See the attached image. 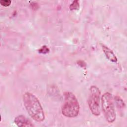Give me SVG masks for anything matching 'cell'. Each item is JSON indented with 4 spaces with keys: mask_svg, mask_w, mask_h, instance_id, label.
<instances>
[{
    "mask_svg": "<svg viewBox=\"0 0 127 127\" xmlns=\"http://www.w3.org/2000/svg\"><path fill=\"white\" fill-rule=\"evenodd\" d=\"M14 122L17 126L19 127L33 126L30 121L28 120L25 117L22 115L17 116L14 119Z\"/></svg>",
    "mask_w": 127,
    "mask_h": 127,
    "instance_id": "5",
    "label": "cell"
},
{
    "mask_svg": "<svg viewBox=\"0 0 127 127\" xmlns=\"http://www.w3.org/2000/svg\"><path fill=\"white\" fill-rule=\"evenodd\" d=\"M102 108L106 120L113 123L116 120V113L112 94L109 92L105 93L102 96Z\"/></svg>",
    "mask_w": 127,
    "mask_h": 127,
    "instance_id": "3",
    "label": "cell"
},
{
    "mask_svg": "<svg viewBox=\"0 0 127 127\" xmlns=\"http://www.w3.org/2000/svg\"><path fill=\"white\" fill-rule=\"evenodd\" d=\"M64 102L62 107V113L68 118L76 117L79 112V105L75 95L70 92L64 93Z\"/></svg>",
    "mask_w": 127,
    "mask_h": 127,
    "instance_id": "2",
    "label": "cell"
},
{
    "mask_svg": "<svg viewBox=\"0 0 127 127\" xmlns=\"http://www.w3.org/2000/svg\"><path fill=\"white\" fill-rule=\"evenodd\" d=\"M100 91L97 87L95 86L90 87L88 99V104L91 113L95 116H99L100 114Z\"/></svg>",
    "mask_w": 127,
    "mask_h": 127,
    "instance_id": "4",
    "label": "cell"
},
{
    "mask_svg": "<svg viewBox=\"0 0 127 127\" xmlns=\"http://www.w3.org/2000/svg\"><path fill=\"white\" fill-rule=\"evenodd\" d=\"M49 51V49L46 46H43L39 50V52L40 53H42V54H46L48 53Z\"/></svg>",
    "mask_w": 127,
    "mask_h": 127,
    "instance_id": "9",
    "label": "cell"
},
{
    "mask_svg": "<svg viewBox=\"0 0 127 127\" xmlns=\"http://www.w3.org/2000/svg\"><path fill=\"white\" fill-rule=\"evenodd\" d=\"M0 3L1 5L5 7H7L10 5L11 1L10 0H1L0 1Z\"/></svg>",
    "mask_w": 127,
    "mask_h": 127,
    "instance_id": "8",
    "label": "cell"
},
{
    "mask_svg": "<svg viewBox=\"0 0 127 127\" xmlns=\"http://www.w3.org/2000/svg\"><path fill=\"white\" fill-rule=\"evenodd\" d=\"M102 47L105 55L108 60L113 62H116L117 61V58L112 50L104 45H102Z\"/></svg>",
    "mask_w": 127,
    "mask_h": 127,
    "instance_id": "6",
    "label": "cell"
},
{
    "mask_svg": "<svg viewBox=\"0 0 127 127\" xmlns=\"http://www.w3.org/2000/svg\"><path fill=\"white\" fill-rule=\"evenodd\" d=\"M79 7V4L78 0H74L73 2L70 5L69 8L70 10H76L78 9Z\"/></svg>",
    "mask_w": 127,
    "mask_h": 127,
    "instance_id": "7",
    "label": "cell"
},
{
    "mask_svg": "<svg viewBox=\"0 0 127 127\" xmlns=\"http://www.w3.org/2000/svg\"><path fill=\"white\" fill-rule=\"evenodd\" d=\"M23 101L27 113L33 119L39 122L44 120L43 109L38 98L34 95L26 92L23 96Z\"/></svg>",
    "mask_w": 127,
    "mask_h": 127,
    "instance_id": "1",
    "label": "cell"
}]
</instances>
